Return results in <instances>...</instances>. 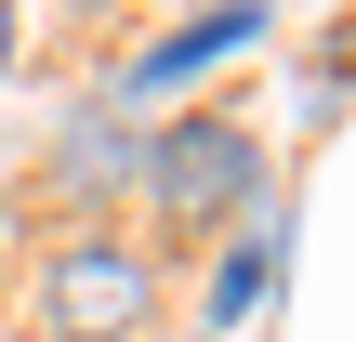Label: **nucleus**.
Wrapping results in <instances>:
<instances>
[{
  "instance_id": "nucleus-1",
  "label": "nucleus",
  "mask_w": 356,
  "mask_h": 342,
  "mask_svg": "<svg viewBox=\"0 0 356 342\" xmlns=\"http://www.w3.org/2000/svg\"><path fill=\"white\" fill-rule=\"evenodd\" d=\"M145 198H159V224H238L251 198H264V145L238 132V119H159L145 132Z\"/></svg>"
},
{
  "instance_id": "nucleus-2",
  "label": "nucleus",
  "mask_w": 356,
  "mask_h": 342,
  "mask_svg": "<svg viewBox=\"0 0 356 342\" xmlns=\"http://www.w3.org/2000/svg\"><path fill=\"white\" fill-rule=\"evenodd\" d=\"M53 316H66V330H132V316H145V264H132V250H119V237H79V250H66V264H53Z\"/></svg>"
},
{
  "instance_id": "nucleus-3",
  "label": "nucleus",
  "mask_w": 356,
  "mask_h": 342,
  "mask_svg": "<svg viewBox=\"0 0 356 342\" xmlns=\"http://www.w3.org/2000/svg\"><path fill=\"white\" fill-rule=\"evenodd\" d=\"M264 40V13L251 0H225V13H198V26H172L145 66H132V92H172V79H198V66H225V53H251Z\"/></svg>"
},
{
  "instance_id": "nucleus-4",
  "label": "nucleus",
  "mask_w": 356,
  "mask_h": 342,
  "mask_svg": "<svg viewBox=\"0 0 356 342\" xmlns=\"http://www.w3.org/2000/svg\"><path fill=\"white\" fill-rule=\"evenodd\" d=\"M264 264H277V237H251V250H238V264L211 277V330H225V316H251V290H264Z\"/></svg>"
},
{
  "instance_id": "nucleus-5",
  "label": "nucleus",
  "mask_w": 356,
  "mask_h": 342,
  "mask_svg": "<svg viewBox=\"0 0 356 342\" xmlns=\"http://www.w3.org/2000/svg\"><path fill=\"white\" fill-rule=\"evenodd\" d=\"M66 171H145V145H132V132H79V145H66Z\"/></svg>"
}]
</instances>
